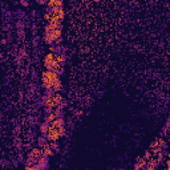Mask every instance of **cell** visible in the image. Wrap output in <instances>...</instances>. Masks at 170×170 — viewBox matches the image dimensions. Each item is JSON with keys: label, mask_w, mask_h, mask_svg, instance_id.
<instances>
[{"label": "cell", "mask_w": 170, "mask_h": 170, "mask_svg": "<svg viewBox=\"0 0 170 170\" xmlns=\"http://www.w3.org/2000/svg\"><path fill=\"white\" fill-rule=\"evenodd\" d=\"M61 37V27H53L52 24H46L44 28V41L48 44L57 43Z\"/></svg>", "instance_id": "1"}, {"label": "cell", "mask_w": 170, "mask_h": 170, "mask_svg": "<svg viewBox=\"0 0 170 170\" xmlns=\"http://www.w3.org/2000/svg\"><path fill=\"white\" fill-rule=\"evenodd\" d=\"M59 77H60V73L54 72V70H49V69L44 70L41 75V81H43L44 89H51V83Z\"/></svg>", "instance_id": "2"}, {"label": "cell", "mask_w": 170, "mask_h": 170, "mask_svg": "<svg viewBox=\"0 0 170 170\" xmlns=\"http://www.w3.org/2000/svg\"><path fill=\"white\" fill-rule=\"evenodd\" d=\"M166 147V142L163 138H155L154 141L152 142V145H150V152L152 153H157L160 152V150H163Z\"/></svg>", "instance_id": "3"}, {"label": "cell", "mask_w": 170, "mask_h": 170, "mask_svg": "<svg viewBox=\"0 0 170 170\" xmlns=\"http://www.w3.org/2000/svg\"><path fill=\"white\" fill-rule=\"evenodd\" d=\"M41 157V147H35L28 153V160L27 163H37L39 158Z\"/></svg>", "instance_id": "4"}, {"label": "cell", "mask_w": 170, "mask_h": 170, "mask_svg": "<svg viewBox=\"0 0 170 170\" xmlns=\"http://www.w3.org/2000/svg\"><path fill=\"white\" fill-rule=\"evenodd\" d=\"M45 137L48 141H59L60 139V133H59V128H53L49 125L48 126V130L45 133Z\"/></svg>", "instance_id": "5"}, {"label": "cell", "mask_w": 170, "mask_h": 170, "mask_svg": "<svg viewBox=\"0 0 170 170\" xmlns=\"http://www.w3.org/2000/svg\"><path fill=\"white\" fill-rule=\"evenodd\" d=\"M45 68H46V69H49V70H54V72H57V73H61L62 72V64L57 62L56 60L51 61Z\"/></svg>", "instance_id": "6"}, {"label": "cell", "mask_w": 170, "mask_h": 170, "mask_svg": "<svg viewBox=\"0 0 170 170\" xmlns=\"http://www.w3.org/2000/svg\"><path fill=\"white\" fill-rule=\"evenodd\" d=\"M37 166H39V169H46L48 168V157L46 155H43L39 158V161H37Z\"/></svg>", "instance_id": "7"}, {"label": "cell", "mask_w": 170, "mask_h": 170, "mask_svg": "<svg viewBox=\"0 0 170 170\" xmlns=\"http://www.w3.org/2000/svg\"><path fill=\"white\" fill-rule=\"evenodd\" d=\"M48 8H56V7H62L64 5V0H48L45 3Z\"/></svg>", "instance_id": "8"}, {"label": "cell", "mask_w": 170, "mask_h": 170, "mask_svg": "<svg viewBox=\"0 0 170 170\" xmlns=\"http://www.w3.org/2000/svg\"><path fill=\"white\" fill-rule=\"evenodd\" d=\"M145 165H146V160L144 157H138L137 158V162L134 165V169L139 170V169H145Z\"/></svg>", "instance_id": "9"}, {"label": "cell", "mask_w": 170, "mask_h": 170, "mask_svg": "<svg viewBox=\"0 0 170 170\" xmlns=\"http://www.w3.org/2000/svg\"><path fill=\"white\" fill-rule=\"evenodd\" d=\"M61 88H62V84H61V80H60V77L56 78L54 81H52V83H51V89H53L54 92H59Z\"/></svg>", "instance_id": "10"}, {"label": "cell", "mask_w": 170, "mask_h": 170, "mask_svg": "<svg viewBox=\"0 0 170 170\" xmlns=\"http://www.w3.org/2000/svg\"><path fill=\"white\" fill-rule=\"evenodd\" d=\"M49 125H51V126H53V128H60L61 125H64V118H62L61 116L56 117V118H54L52 122H49Z\"/></svg>", "instance_id": "11"}, {"label": "cell", "mask_w": 170, "mask_h": 170, "mask_svg": "<svg viewBox=\"0 0 170 170\" xmlns=\"http://www.w3.org/2000/svg\"><path fill=\"white\" fill-rule=\"evenodd\" d=\"M53 60H54V53H53V52L46 53L45 57H44V67H46V65H48L51 61H53Z\"/></svg>", "instance_id": "12"}, {"label": "cell", "mask_w": 170, "mask_h": 170, "mask_svg": "<svg viewBox=\"0 0 170 170\" xmlns=\"http://www.w3.org/2000/svg\"><path fill=\"white\" fill-rule=\"evenodd\" d=\"M48 145H49V141L46 139V137L44 136V134L41 137H39V147H41V149H43V147L48 146Z\"/></svg>", "instance_id": "13"}, {"label": "cell", "mask_w": 170, "mask_h": 170, "mask_svg": "<svg viewBox=\"0 0 170 170\" xmlns=\"http://www.w3.org/2000/svg\"><path fill=\"white\" fill-rule=\"evenodd\" d=\"M41 154L46 155V157H51V155H53V150H52V147L48 145V146H45L41 149Z\"/></svg>", "instance_id": "14"}, {"label": "cell", "mask_w": 170, "mask_h": 170, "mask_svg": "<svg viewBox=\"0 0 170 170\" xmlns=\"http://www.w3.org/2000/svg\"><path fill=\"white\" fill-rule=\"evenodd\" d=\"M54 60H56L57 62H60V64H64V62H65V54L61 53V52L54 53Z\"/></svg>", "instance_id": "15"}, {"label": "cell", "mask_w": 170, "mask_h": 170, "mask_svg": "<svg viewBox=\"0 0 170 170\" xmlns=\"http://www.w3.org/2000/svg\"><path fill=\"white\" fill-rule=\"evenodd\" d=\"M48 126H49V122H43L41 125H40V131H41V133L44 134V136H45V133H46V130H48Z\"/></svg>", "instance_id": "16"}, {"label": "cell", "mask_w": 170, "mask_h": 170, "mask_svg": "<svg viewBox=\"0 0 170 170\" xmlns=\"http://www.w3.org/2000/svg\"><path fill=\"white\" fill-rule=\"evenodd\" d=\"M49 146L52 147V150H59V144H57V141H49Z\"/></svg>", "instance_id": "17"}, {"label": "cell", "mask_w": 170, "mask_h": 170, "mask_svg": "<svg viewBox=\"0 0 170 170\" xmlns=\"http://www.w3.org/2000/svg\"><path fill=\"white\" fill-rule=\"evenodd\" d=\"M153 157V153L152 152H150V150H147V152H145V154H144V158H145V160H150V158H152Z\"/></svg>", "instance_id": "18"}, {"label": "cell", "mask_w": 170, "mask_h": 170, "mask_svg": "<svg viewBox=\"0 0 170 170\" xmlns=\"http://www.w3.org/2000/svg\"><path fill=\"white\" fill-rule=\"evenodd\" d=\"M59 133H60V136H65V128H64V125H61V126L59 128Z\"/></svg>", "instance_id": "19"}, {"label": "cell", "mask_w": 170, "mask_h": 170, "mask_svg": "<svg viewBox=\"0 0 170 170\" xmlns=\"http://www.w3.org/2000/svg\"><path fill=\"white\" fill-rule=\"evenodd\" d=\"M44 1H45V3H46V1H48V0H44Z\"/></svg>", "instance_id": "20"}]
</instances>
